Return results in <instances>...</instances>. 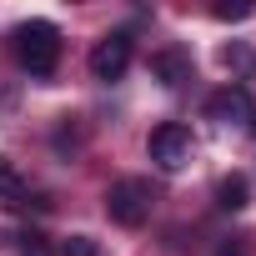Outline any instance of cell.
<instances>
[{
	"label": "cell",
	"mask_w": 256,
	"mask_h": 256,
	"mask_svg": "<svg viewBox=\"0 0 256 256\" xmlns=\"http://www.w3.org/2000/svg\"><path fill=\"white\" fill-rule=\"evenodd\" d=\"M60 256H100V246H96V236H70L60 246Z\"/></svg>",
	"instance_id": "9"
},
{
	"label": "cell",
	"mask_w": 256,
	"mask_h": 256,
	"mask_svg": "<svg viewBox=\"0 0 256 256\" xmlns=\"http://www.w3.org/2000/svg\"><path fill=\"white\" fill-rule=\"evenodd\" d=\"M151 186L141 181V176H126V181H116L110 191H106V211H110V221L116 226H141L146 216H151Z\"/></svg>",
	"instance_id": "2"
},
{
	"label": "cell",
	"mask_w": 256,
	"mask_h": 256,
	"mask_svg": "<svg viewBox=\"0 0 256 256\" xmlns=\"http://www.w3.org/2000/svg\"><path fill=\"white\" fill-rule=\"evenodd\" d=\"M151 70H156L161 86H186L191 80V56L186 50H161V56H151Z\"/></svg>",
	"instance_id": "6"
},
{
	"label": "cell",
	"mask_w": 256,
	"mask_h": 256,
	"mask_svg": "<svg viewBox=\"0 0 256 256\" xmlns=\"http://www.w3.org/2000/svg\"><path fill=\"white\" fill-rule=\"evenodd\" d=\"M126 70H131V30H110L106 40H96V50H90V76L96 80H120Z\"/></svg>",
	"instance_id": "4"
},
{
	"label": "cell",
	"mask_w": 256,
	"mask_h": 256,
	"mask_svg": "<svg viewBox=\"0 0 256 256\" xmlns=\"http://www.w3.org/2000/svg\"><path fill=\"white\" fill-rule=\"evenodd\" d=\"M191 156H196V141H191L186 126L166 120V126L151 131V161H156L161 171H181V166H191Z\"/></svg>",
	"instance_id": "3"
},
{
	"label": "cell",
	"mask_w": 256,
	"mask_h": 256,
	"mask_svg": "<svg viewBox=\"0 0 256 256\" xmlns=\"http://www.w3.org/2000/svg\"><path fill=\"white\" fill-rule=\"evenodd\" d=\"M246 201H251V186H246L241 171H231V176L216 186V206H221V211H246Z\"/></svg>",
	"instance_id": "7"
},
{
	"label": "cell",
	"mask_w": 256,
	"mask_h": 256,
	"mask_svg": "<svg viewBox=\"0 0 256 256\" xmlns=\"http://www.w3.org/2000/svg\"><path fill=\"white\" fill-rule=\"evenodd\" d=\"M216 256H251V236H226L216 246Z\"/></svg>",
	"instance_id": "11"
},
{
	"label": "cell",
	"mask_w": 256,
	"mask_h": 256,
	"mask_svg": "<svg viewBox=\"0 0 256 256\" xmlns=\"http://www.w3.org/2000/svg\"><path fill=\"white\" fill-rule=\"evenodd\" d=\"M221 60H226V66H236V70H256V56H251V50H241V46H226V50H221Z\"/></svg>",
	"instance_id": "10"
},
{
	"label": "cell",
	"mask_w": 256,
	"mask_h": 256,
	"mask_svg": "<svg viewBox=\"0 0 256 256\" xmlns=\"http://www.w3.org/2000/svg\"><path fill=\"white\" fill-rule=\"evenodd\" d=\"M20 241H26V246H20L26 256H50V251H46V236H40V231H26Z\"/></svg>",
	"instance_id": "12"
},
{
	"label": "cell",
	"mask_w": 256,
	"mask_h": 256,
	"mask_svg": "<svg viewBox=\"0 0 256 256\" xmlns=\"http://www.w3.org/2000/svg\"><path fill=\"white\" fill-rule=\"evenodd\" d=\"M246 131H251V141H256V110H251V120H246Z\"/></svg>",
	"instance_id": "14"
},
{
	"label": "cell",
	"mask_w": 256,
	"mask_h": 256,
	"mask_svg": "<svg viewBox=\"0 0 256 256\" xmlns=\"http://www.w3.org/2000/svg\"><path fill=\"white\" fill-rule=\"evenodd\" d=\"M251 6H216V20H246Z\"/></svg>",
	"instance_id": "13"
},
{
	"label": "cell",
	"mask_w": 256,
	"mask_h": 256,
	"mask_svg": "<svg viewBox=\"0 0 256 256\" xmlns=\"http://www.w3.org/2000/svg\"><path fill=\"white\" fill-rule=\"evenodd\" d=\"M10 50L30 76H50L60 66V30L50 20H26V26L10 30Z\"/></svg>",
	"instance_id": "1"
},
{
	"label": "cell",
	"mask_w": 256,
	"mask_h": 256,
	"mask_svg": "<svg viewBox=\"0 0 256 256\" xmlns=\"http://www.w3.org/2000/svg\"><path fill=\"white\" fill-rule=\"evenodd\" d=\"M251 96H246V86H221L211 100H206V116L211 120H221V126H231V120H251Z\"/></svg>",
	"instance_id": "5"
},
{
	"label": "cell",
	"mask_w": 256,
	"mask_h": 256,
	"mask_svg": "<svg viewBox=\"0 0 256 256\" xmlns=\"http://www.w3.org/2000/svg\"><path fill=\"white\" fill-rule=\"evenodd\" d=\"M0 206H26V176L10 156H0Z\"/></svg>",
	"instance_id": "8"
}]
</instances>
